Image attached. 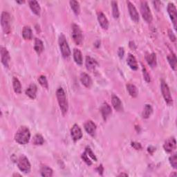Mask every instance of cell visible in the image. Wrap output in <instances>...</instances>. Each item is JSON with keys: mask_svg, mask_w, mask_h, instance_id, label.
<instances>
[{"mask_svg": "<svg viewBox=\"0 0 177 177\" xmlns=\"http://www.w3.org/2000/svg\"><path fill=\"white\" fill-rule=\"evenodd\" d=\"M168 61L170 65V67L174 71L176 70V66H177V61H176V57L174 53L169 54L168 56Z\"/></svg>", "mask_w": 177, "mask_h": 177, "instance_id": "28", "label": "cell"}, {"mask_svg": "<svg viewBox=\"0 0 177 177\" xmlns=\"http://www.w3.org/2000/svg\"><path fill=\"white\" fill-rule=\"evenodd\" d=\"M28 4L29 6H30V8L33 13H35L36 15L40 16L41 12V8L40 4H39V3L37 1L33 0V1H29Z\"/></svg>", "mask_w": 177, "mask_h": 177, "instance_id": "22", "label": "cell"}, {"mask_svg": "<svg viewBox=\"0 0 177 177\" xmlns=\"http://www.w3.org/2000/svg\"><path fill=\"white\" fill-rule=\"evenodd\" d=\"M140 11L143 16V18L147 23H150L152 21V14L151 13L149 7L147 2H141L140 4Z\"/></svg>", "mask_w": 177, "mask_h": 177, "instance_id": "8", "label": "cell"}, {"mask_svg": "<svg viewBox=\"0 0 177 177\" xmlns=\"http://www.w3.org/2000/svg\"><path fill=\"white\" fill-rule=\"evenodd\" d=\"M85 152H86V153L87 154V155H88V156H89L91 159H92L93 160H94L95 161H97V158H96V156H95L94 153L92 152V150L91 149L90 147H86V149H85Z\"/></svg>", "mask_w": 177, "mask_h": 177, "instance_id": "38", "label": "cell"}, {"mask_svg": "<svg viewBox=\"0 0 177 177\" xmlns=\"http://www.w3.org/2000/svg\"><path fill=\"white\" fill-rule=\"evenodd\" d=\"M132 146L136 150H139V149L142 148L141 145H140L139 143H136V142H132Z\"/></svg>", "mask_w": 177, "mask_h": 177, "instance_id": "41", "label": "cell"}, {"mask_svg": "<svg viewBox=\"0 0 177 177\" xmlns=\"http://www.w3.org/2000/svg\"><path fill=\"white\" fill-rule=\"evenodd\" d=\"M147 63L151 67H155L156 66V55L155 53H150L146 56Z\"/></svg>", "mask_w": 177, "mask_h": 177, "instance_id": "27", "label": "cell"}, {"mask_svg": "<svg viewBox=\"0 0 177 177\" xmlns=\"http://www.w3.org/2000/svg\"><path fill=\"white\" fill-rule=\"evenodd\" d=\"M22 36L26 40H31L33 38V32L30 27H24L22 30Z\"/></svg>", "mask_w": 177, "mask_h": 177, "instance_id": "25", "label": "cell"}, {"mask_svg": "<svg viewBox=\"0 0 177 177\" xmlns=\"http://www.w3.org/2000/svg\"><path fill=\"white\" fill-rule=\"evenodd\" d=\"M143 78L147 82V83H149L151 81L150 79V75L148 73V72H147L146 68L145 67V66H143Z\"/></svg>", "mask_w": 177, "mask_h": 177, "instance_id": "37", "label": "cell"}, {"mask_svg": "<svg viewBox=\"0 0 177 177\" xmlns=\"http://www.w3.org/2000/svg\"><path fill=\"white\" fill-rule=\"evenodd\" d=\"M153 111V109L152 106L150 104H145V107H144V109L143 111L142 116L143 119H148V118L150 116L151 114H152Z\"/></svg>", "mask_w": 177, "mask_h": 177, "instance_id": "31", "label": "cell"}, {"mask_svg": "<svg viewBox=\"0 0 177 177\" xmlns=\"http://www.w3.org/2000/svg\"><path fill=\"white\" fill-rule=\"evenodd\" d=\"M0 53H1V60L2 63L4 64L5 67H9V62L11 60V57H10V54L7 49L6 48L2 47L1 50H0Z\"/></svg>", "mask_w": 177, "mask_h": 177, "instance_id": "13", "label": "cell"}, {"mask_svg": "<svg viewBox=\"0 0 177 177\" xmlns=\"http://www.w3.org/2000/svg\"><path fill=\"white\" fill-rule=\"evenodd\" d=\"M37 91L38 88L37 86L35 84H30L27 90H26V94L27 96H28L29 98H31V99H35L37 96Z\"/></svg>", "mask_w": 177, "mask_h": 177, "instance_id": "20", "label": "cell"}, {"mask_svg": "<svg viewBox=\"0 0 177 177\" xmlns=\"http://www.w3.org/2000/svg\"><path fill=\"white\" fill-rule=\"evenodd\" d=\"M56 97L62 113L63 114V115H65L68 111V105L66 94H65L63 88L61 87L58 88L56 91Z\"/></svg>", "mask_w": 177, "mask_h": 177, "instance_id": "2", "label": "cell"}, {"mask_svg": "<svg viewBox=\"0 0 177 177\" xmlns=\"http://www.w3.org/2000/svg\"><path fill=\"white\" fill-rule=\"evenodd\" d=\"M71 136L74 141H78L83 137V132L80 127L77 124H75L71 129Z\"/></svg>", "mask_w": 177, "mask_h": 177, "instance_id": "11", "label": "cell"}, {"mask_svg": "<svg viewBox=\"0 0 177 177\" xmlns=\"http://www.w3.org/2000/svg\"><path fill=\"white\" fill-rule=\"evenodd\" d=\"M168 13L170 17V19L173 23L174 28L176 30L177 24V12L175 5L173 3H169L168 5Z\"/></svg>", "mask_w": 177, "mask_h": 177, "instance_id": "9", "label": "cell"}, {"mask_svg": "<svg viewBox=\"0 0 177 177\" xmlns=\"http://www.w3.org/2000/svg\"><path fill=\"white\" fill-rule=\"evenodd\" d=\"M96 171L100 174V175H103V171H104V168H103V167L102 165H100L98 167V168H96Z\"/></svg>", "mask_w": 177, "mask_h": 177, "instance_id": "43", "label": "cell"}, {"mask_svg": "<svg viewBox=\"0 0 177 177\" xmlns=\"http://www.w3.org/2000/svg\"><path fill=\"white\" fill-rule=\"evenodd\" d=\"M84 129L91 136H94L96 132V125L93 121L88 120L84 123Z\"/></svg>", "mask_w": 177, "mask_h": 177, "instance_id": "14", "label": "cell"}, {"mask_svg": "<svg viewBox=\"0 0 177 177\" xmlns=\"http://www.w3.org/2000/svg\"><path fill=\"white\" fill-rule=\"evenodd\" d=\"M85 64H86V67L87 70L90 71H93L98 66V62L95 60L94 58H91L89 56H87L86 58Z\"/></svg>", "mask_w": 177, "mask_h": 177, "instance_id": "21", "label": "cell"}, {"mask_svg": "<svg viewBox=\"0 0 177 177\" xmlns=\"http://www.w3.org/2000/svg\"><path fill=\"white\" fill-rule=\"evenodd\" d=\"M34 49L38 55L41 54L42 52L44 50V44L42 42V40H40V39L35 38V45H34Z\"/></svg>", "mask_w": 177, "mask_h": 177, "instance_id": "23", "label": "cell"}, {"mask_svg": "<svg viewBox=\"0 0 177 177\" xmlns=\"http://www.w3.org/2000/svg\"><path fill=\"white\" fill-rule=\"evenodd\" d=\"M127 90L128 91V93L133 98L137 97L138 94H139V91H138L137 87L132 84H127Z\"/></svg>", "mask_w": 177, "mask_h": 177, "instance_id": "26", "label": "cell"}, {"mask_svg": "<svg viewBox=\"0 0 177 177\" xmlns=\"http://www.w3.org/2000/svg\"><path fill=\"white\" fill-rule=\"evenodd\" d=\"M118 55L120 59H122L124 55V50L123 47H120L119 48V51H118Z\"/></svg>", "mask_w": 177, "mask_h": 177, "instance_id": "42", "label": "cell"}, {"mask_svg": "<svg viewBox=\"0 0 177 177\" xmlns=\"http://www.w3.org/2000/svg\"><path fill=\"white\" fill-rule=\"evenodd\" d=\"M1 25L4 33L9 34L11 31V18L7 12H3L1 15Z\"/></svg>", "mask_w": 177, "mask_h": 177, "instance_id": "5", "label": "cell"}, {"mask_svg": "<svg viewBox=\"0 0 177 177\" xmlns=\"http://www.w3.org/2000/svg\"><path fill=\"white\" fill-rule=\"evenodd\" d=\"M129 47L132 48V49H136V47L135 46V44H134V42H129Z\"/></svg>", "mask_w": 177, "mask_h": 177, "instance_id": "44", "label": "cell"}, {"mask_svg": "<svg viewBox=\"0 0 177 177\" xmlns=\"http://www.w3.org/2000/svg\"><path fill=\"white\" fill-rule=\"evenodd\" d=\"M44 143V138L42 136L41 134H36V135L33 137V143L35 145H43Z\"/></svg>", "mask_w": 177, "mask_h": 177, "instance_id": "34", "label": "cell"}, {"mask_svg": "<svg viewBox=\"0 0 177 177\" xmlns=\"http://www.w3.org/2000/svg\"><path fill=\"white\" fill-rule=\"evenodd\" d=\"M127 63L128 64V66L134 71H136L138 69V68H139L136 58L131 53H129L128 55V56H127Z\"/></svg>", "mask_w": 177, "mask_h": 177, "instance_id": "19", "label": "cell"}, {"mask_svg": "<svg viewBox=\"0 0 177 177\" xmlns=\"http://www.w3.org/2000/svg\"><path fill=\"white\" fill-rule=\"evenodd\" d=\"M13 176H21L20 174H14L13 175Z\"/></svg>", "mask_w": 177, "mask_h": 177, "instance_id": "48", "label": "cell"}, {"mask_svg": "<svg viewBox=\"0 0 177 177\" xmlns=\"http://www.w3.org/2000/svg\"><path fill=\"white\" fill-rule=\"evenodd\" d=\"M38 82H39V83L40 84L42 87H43L44 88H48V81H47V78L44 76V75H41V76L39 77Z\"/></svg>", "mask_w": 177, "mask_h": 177, "instance_id": "36", "label": "cell"}, {"mask_svg": "<svg viewBox=\"0 0 177 177\" xmlns=\"http://www.w3.org/2000/svg\"><path fill=\"white\" fill-rule=\"evenodd\" d=\"M160 88H161V92L166 103L169 104V105H171V104H173L172 95L171 93H170V90L168 85L167 84V83L164 80H161Z\"/></svg>", "mask_w": 177, "mask_h": 177, "instance_id": "6", "label": "cell"}, {"mask_svg": "<svg viewBox=\"0 0 177 177\" xmlns=\"http://www.w3.org/2000/svg\"><path fill=\"white\" fill-rule=\"evenodd\" d=\"M169 161L170 165H172L174 169L177 168V154H174L173 155L169 157Z\"/></svg>", "mask_w": 177, "mask_h": 177, "instance_id": "35", "label": "cell"}, {"mask_svg": "<svg viewBox=\"0 0 177 177\" xmlns=\"http://www.w3.org/2000/svg\"><path fill=\"white\" fill-rule=\"evenodd\" d=\"M18 168L24 173H28L31 170V163L27 157L24 155L21 156L18 159Z\"/></svg>", "mask_w": 177, "mask_h": 177, "instance_id": "7", "label": "cell"}, {"mask_svg": "<svg viewBox=\"0 0 177 177\" xmlns=\"http://www.w3.org/2000/svg\"><path fill=\"white\" fill-rule=\"evenodd\" d=\"M69 4H70L72 11H73L74 13L76 15H79L80 13V7L79 2L77 1H75V0H72V1H70Z\"/></svg>", "mask_w": 177, "mask_h": 177, "instance_id": "30", "label": "cell"}, {"mask_svg": "<svg viewBox=\"0 0 177 177\" xmlns=\"http://www.w3.org/2000/svg\"><path fill=\"white\" fill-rule=\"evenodd\" d=\"M31 139V132L28 127L22 126L19 127L15 135V140L20 145H26Z\"/></svg>", "mask_w": 177, "mask_h": 177, "instance_id": "1", "label": "cell"}, {"mask_svg": "<svg viewBox=\"0 0 177 177\" xmlns=\"http://www.w3.org/2000/svg\"><path fill=\"white\" fill-rule=\"evenodd\" d=\"M13 87L14 91L16 94H21L22 93V85L20 82L16 77H13Z\"/></svg>", "mask_w": 177, "mask_h": 177, "instance_id": "29", "label": "cell"}, {"mask_svg": "<svg viewBox=\"0 0 177 177\" xmlns=\"http://www.w3.org/2000/svg\"><path fill=\"white\" fill-rule=\"evenodd\" d=\"M100 112L102 114V116L103 117L104 120H106L108 116H109L111 114V112H112L109 104L107 103H104L100 107Z\"/></svg>", "mask_w": 177, "mask_h": 177, "instance_id": "17", "label": "cell"}, {"mask_svg": "<svg viewBox=\"0 0 177 177\" xmlns=\"http://www.w3.org/2000/svg\"><path fill=\"white\" fill-rule=\"evenodd\" d=\"M98 20L99 22L100 27L103 28L104 30H107L109 28V21L106 18L105 15L103 13L99 12L98 13Z\"/></svg>", "mask_w": 177, "mask_h": 177, "instance_id": "15", "label": "cell"}, {"mask_svg": "<svg viewBox=\"0 0 177 177\" xmlns=\"http://www.w3.org/2000/svg\"><path fill=\"white\" fill-rule=\"evenodd\" d=\"M59 47L61 51V54L64 58H68L71 55V50L66 38L63 33H61L59 37Z\"/></svg>", "mask_w": 177, "mask_h": 177, "instance_id": "3", "label": "cell"}, {"mask_svg": "<svg viewBox=\"0 0 177 177\" xmlns=\"http://www.w3.org/2000/svg\"><path fill=\"white\" fill-rule=\"evenodd\" d=\"M111 7H112L113 17L115 19L119 18L120 15V13H119V6H118L117 2L116 1L111 2Z\"/></svg>", "mask_w": 177, "mask_h": 177, "instance_id": "33", "label": "cell"}, {"mask_svg": "<svg viewBox=\"0 0 177 177\" xmlns=\"http://www.w3.org/2000/svg\"><path fill=\"white\" fill-rule=\"evenodd\" d=\"M71 28H72V34H71L72 38H73V40L75 44L77 45H80L82 43H83V36L80 27L77 24H73L71 26Z\"/></svg>", "mask_w": 177, "mask_h": 177, "instance_id": "4", "label": "cell"}, {"mask_svg": "<svg viewBox=\"0 0 177 177\" xmlns=\"http://www.w3.org/2000/svg\"><path fill=\"white\" fill-rule=\"evenodd\" d=\"M168 35H169V38L170 39V40H171L172 42H175L176 41V35L172 32V30H169L168 31Z\"/></svg>", "mask_w": 177, "mask_h": 177, "instance_id": "40", "label": "cell"}, {"mask_svg": "<svg viewBox=\"0 0 177 177\" xmlns=\"http://www.w3.org/2000/svg\"><path fill=\"white\" fill-rule=\"evenodd\" d=\"M127 6H128V10H129V13L130 15V17L132 18V19L133 21H134L135 22H139V14L138 13L137 10L135 6L131 3L130 2H127Z\"/></svg>", "mask_w": 177, "mask_h": 177, "instance_id": "12", "label": "cell"}, {"mask_svg": "<svg viewBox=\"0 0 177 177\" xmlns=\"http://www.w3.org/2000/svg\"><path fill=\"white\" fill-rule=\"evenodd\" d=\"M17 3H19V4H23V3H24V1H21V2L17 1Z\"/></svg>", "mask_w": 177, "mask_h": 177, "instance_id": "47", "label": "cell"}, {"mask_svg": "<svg viewBox=\"0 0 177 177\" xmlns=\"http://www.w3.org/2000/svg\"><path fill=\"white\" fill-rule=\"evenodd\" d=\"M176 142L174 137H171L165 140V143L163 145V148L165 152L168 153H171L176 149Z\"/></svg>", "mask_w": 177, "mask_h": 177, "instance_id": "10", "label": "cell"}, {"mask_svg": "<svg viewBox=\"0 0 177 177\" xmlns=\"http://www.w3.org/2000/svg\"><path fill=\"white\" fill-rule=\"evenodd\" d=\"M40 173L42 176H53V169L48 166H43L40 169Z\"/></svg>", "mask_w": 177, "mask_h": 177, "instance_id": "32", "label": "cell"}, {"mask_svg": "<svg viewBox=\"0 0 177 177\" xmlns=\"http://www.w3.org/2000/svg\"><path fill=\"white\" fill-rule=\"evenodd\" d=\"M80 81L85 87L90 88L92 86V80L87 73H82L80 75Z\"/></svg>", "mask_w": 177, "mask_h": 177, "instance_id": "18", "label": "cell"}, {"mask_svg": "<svg viewBox=\"0 0 177 177\" xmlns=\"http://www.w3.org/2000/svg\"><path fill=\"white\" fill-rule=\"evenodd\" d=\"M127 176L128 175L127 174H119V176Z\"/></svg>", "mask_w": 177, "mask_h": 177, "instance_id": "46", "label": "cell"}, {"mask_svg": "<svg viewBox=\"0 0 177 177\" xmlns=\"http://www.w3.org/2000/svg\"><path fill=\"white\" fill-rule=\"evenodd\" d=\"M152 150L153 151V152H154V151H155V148H154V147H152V146L149 147H148V152H149L150 154H151V151H152Z\"/></svg>", "mask_w": 177, "mask_h": 177, "instance_id": "45", "label": "cell"}, {"mask_svg": "<svg viewBox=\"0 0 177 177\" xmlns=\"http://www.w3.org/2000/svg\"><path fill=\"white\" fill-rule=\"evenodd\" d=\"M111 103H112V105L114 107L115 110L117 111H123V104L120 98L116 96V95H113L112 97H111Z\"/></svg>", "mask_w": 177, "mask_h": 177, "instance_id": "16", "label": "cell"}, {"mask_svg": "<svg viewBox=\"0 0 177 177\" xmlns=\"http://www.w3.org/2000/svg\"><path fill=\"white\" fill-rule=\"evenodd\" d=\"M81 158H82V159H83L84 161L86 163L87 165L89 166V165H92V162L91 161V160L88 159V156L87 155V154L86 153V152H84L83 154H82V156H81Z\"/></svg>", "mask_w": 177, "mask_h": 177, "instance_id": "39", "label": "cell"}, {"mask_svg": "<svg viewBox=\"0 0 177 177\" xmlns=\"http://www.w3.org/2000/svg\"><path fill=\"white\" fill-rule=\"evenodd\" d=\"M73 59L75 62V63L78 65L83 64V54L81 51L78 48H75L73 50Z\"/></svg>", "mask_w": 177, "mask_h": 177, "instance_id": "24", "label": "cell"}]
</instances>
